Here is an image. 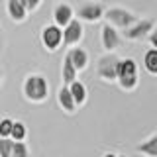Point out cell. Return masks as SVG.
Returning <instances> with one entry per match:
<instances>
[{
	"label": "cell",
	"instance_id": "1",
	"mask_svg": "<svg viewBox=\"0 0 157 157\" xmlns=\"http://www.w3.org/2000/svg\"><path fill=\"white\" fill-rule=\"evenodd\" d=\"M22 96L32 104H41L49 96V82L43 75H28L22 82Z\"/></svg>",
	"mask_w": 157,
	"mask_h": 157
},
{
	"label": "cell",
	"instance_id": "2",
	"mask_svg": "<svg viewBox=\"0 0 157 157\" xmlns=\"http://www.w3.org/2000/svg\"><path fill=\"white\" fill-rule=\"evenodd\" d=\"M104 20H106V24H110L116 29L124 32V29H128L137 22V16L124 6H110L104 10Z\"/></svg>",
	"mask_w": 157,
	"mask_h": 157
},
{
	"label": "cell",
	"instance_id": "3",
	"mask_svg": "<svg viewBox=\"0 0 157 157\" xmlns=\"http://www.w3.org/2000/svg\"><path fill=\"white\" fill-rule=\"evenodd\" d=\"M104 4L98 0H85L75 8V18L86 24H96L104 18Z\"/></svg>",
	"mask_w": 157,
	"mask_h": 157
},
{
	"label": "cell",
	"instance_id": "4",
	"mask_svg": "<svg viewBox=\"0 0 157 157\" xmlns=\"http://www.w3.org/2000/svg\"><path fill=\"white\" fill-rule=\"evenodd\" d=\"M120 63V57L116 53H104L96 63V77L102 82H116V69Z\"/></svg>",
	"mask_w": 157,
	"mask_h": 157
},
{
	"label": "cell",
	"instance_id": "5",
	"mask_svg": "<svg viewBox=\"0 0 157 157\" xmlns=\"http://www.w3.org/2000/svg\"><path fill=\"white\" fill-rule=\"evenodd\" d=\"M39 39H41V45H43L45 51L55 53L57 49L63 45V28L55 26V24H47V26L41 28Z\"/></svg>",
	"mask_w": 157,
	"mask_h": 157
},
{
	"label": "cell",
	"instance_id": "6",
	"mask_svg": "<svg viewBox=\"0 0 157 157\" xmlns=\"http://www.w3.org/2000/svg\"><path fill=\"white\" fill-rule=\"evenodd\" d=\"M155 28V20L153 18H137V22L134 26H130L128 29L122 32V37H126L128 41H140V39H147L149 32Z\"/></svg>",
	"mask_w": 157,
	"mask_h": 157
},
{
	"label": "cell",
	"instance_id": "7",
	"mask_svg": "<svg viewBox=\"0 0 157 157\" xmlns=\"http://www.w3.org/2000/svg\"><path fill=\"white\" fill-rule=\"evenodd\" d=\"M122 45V33L110 24H104L100 28V47L104 53H114Z\"/></svg>",
	"mask_w": 157,
	"mask_h": 157
},
{
	"label": "cell",
	"instance_id": "8",
	"mask_svg": "<svg viewBox=\"0 0 157 157\" xmlns=\"http://www.w3.org/2000/svg\"><path fill=\"white\" fill-rule=\"evenodd\" d=\"M82 36H85V28H82V22L77 18H73L71 22L63 28V45L67 47H73V45H78L81 43Z\"/></svg>",
	"mask_w": 157,
	"mask_h": 157
},
{
	"label": "cell",
	"instance_id": "9",
	"mask_svg": "<svg viewBox=\"0 0 157 157\" xmlns=\"http://www.w3.org/2000/svg\"><path fill=\"white\" fill-rule=\"evenodd\" d=\"M53 24L59 28H65L69 22H71L73 18H75V10L69 2H57L55 6H53Z\"/></svg>",
	"mask_w": 157,
	"mask_h": 157
},
{
	"label": "cell",
	"instance_id": "10",
	"mask_svg": "<svg viewBox=\"0 0 157 157\" xmlns=\"http://www.w3.org/2000/svg\"><path fill=\"white\" fill-rule=\"evenodd\" d=\"M67 57L71 59L73 67H75L77 71H85V69L88 67V63H90V55H88V51H86L85 47H81V45L69 47Z\"/></svg>",
	"mask_w": 157,
	"mask_h": 157
},
{
	"label": "cell",
	"instance_id": "11",
	"mask_svg": "<svg viewBox=\"0 0 157 157\" xmlns=\"http://www.w3.org/2000/svg\"><path fill=\"white\" fill-rule=\"evenodd\" d=\"M6 14L14 24H22L28 20V10L22 4V0H6Z\"/></svg>",
	"mask_w": 157,
	"mask_h": 157
},
{
	"label": "cell",
	"instance_id": "12",
	"mask_svg": "<svg viewBox=\"0 0 157 157\" xmlns=\"http://www.w3.org/2000/svg\"><path fill=\"white\" fill-rule=\"evenodd\" d=\"M57 104L61 106V110L65 112V114H75V112H77L78 106L75 104L73 94H71V90H69L67 85H63V86L57 90Z\"/></svg>",
	"mask_w": 157,
	"mask_h": 157
},
{
	"label": "cell",
	"instance_id": "13",
	"mask_svg": "<svg viewBox=\"0 0 157 157\" xmlns=\"http://www.w3.org/2000/svg\"><path fill=\"white\" fill-rule=\"evenodd\" d=\"M136 151L141 157H157V132L147 136L144 141H140L136 145Z\"/></svg>",
	"mask_w": 157,
	"mask_h": 157
},
{
	"label": "cell",
	"instance_id": "14",
	"mask_svg": "<svg viewBox=\"0 0 157 157\" xmlns=\"http://www.w3.org/2000/svg\"><path fill=\"white\" fill-rule=\"evenodd\" d=\"M69 90H71L73 100H75L77 106H82V104L86 102V98H88V88L85 86V82H81V81L77 78V81H73L71 85H69Z\"/></svg>",
	"mask_w": 157,
	"mask_h": 157
},
{
	"label": "cell",
	"instance_id": "15",
	"mask_svg": "<svg viewBox=\"0 0 157 157\" xmlns=\"http://www.w3.org/2000/svg\"><path fill=\"white\" fill-rule=\"evenodd\" d=\"M130 75H140V71H137V63L134 61V59H130V57L120 59L118 69H116V78L118 77H130Z\"/></svg>",
	"mask_w": 157,
	"mask_h": 157
},
{
	"label": "cell",
	"instance_id": "16",
	"mask_svg": "<svg viewBox=\"0 0 157 157\" xmlns=\"http://www.w3.org/2000/svg\"><path fill=\"white\" fill-rule=\"evenodd\" d=\"M77 75H78V71L73 67L71 59L65 55V57H63V65H61V81H63V85L69 86L73 81H77Z\"/></svg>",
	"mask_w": 157,
	"mask_h": 157
},
{
	"label": "cell",
	"instance_id": "17",
	"mask_svg": "<svg viewBox=\"0 0 157 157\" xmlns=\"http://www.w3.org/2000/svg\"><path fill=\"white\" fill-rule=\"evenodd\" d=\"M144 69L149 73V75L157 77V49L149 47L144 53Z\"/></svg>",
	"mask_w": 157,
	"mask_h": 157
},
{
	"label": "cell",
	"instance_id": "18",
	"mask_svg": "<svg viewBox=\"0 0 157 157\" xmlns=\"http://www.w3.org/2000/svg\"><path fill=\"white\" fill-rule=\"evenodd\" d=\"M116 82H118V86H120L124 92H132V90H136V88H137V85H140V75L118 77Z\"/></svg>",
	"mask_w": 157,
	"mask_h": 157
},
{
	"label": "cell",
	"instance_id": "19",
	"mask_svg": "<svg viewBox=\"0 0 157 157\" xmlns=\"http://www.w3.org/2000/svg\"><path fill=\"white\" fill-rule=\"evenodd\" d=\"M10 137H12L14 141H26V140H28V128H26V124H24V122L14 120L12 132H10Z\"/></svg>",
	"mask_w": 157,
	"mask_h": 157
},
{
	"label": "cell",
	"instance_id": "20",
	"mask_svg": "<svg viewBox=\"0 0 157 157\" xmlns=\"http://www.w3.org/2000/svg\"><path fill=\"white\" fill-rule=\"evenodd\" d=\"M10 157H29L28 141H14V149H12Z\"/></svg>",
	"mask_w": 157,
	"mask_h": 157
},
{
	"label": "cell",
	"instance_id": "21",
	"mask_svg": "<svg viewBox=\"0 0 157 157\" xmlns=\"http://www.w3.org/2000/svg\"><path fill=\"white\" fill-rule=\"evenodd\" d=\"M14 149V140L12 137H0V157H10Z\"/></svg>",
	"mask_w": 157,
	"mask_h": 157
},
{
	"label": "cell",
	"instance_id": "22",
	"mask_svg": "<svg viewBox=\"0 0 157 157\" xmlns=\"http://www.w3.org/2000/svg\"><path fill=\"white\" fill-rule=\"evenodd\" d=\"M12 118H2L0 120V137H10V132H12Z\"/></svg>",
	"mask_w": 157,
	"mask_h": 157
},
{
	"label": "cell",
	"instance_id": "23",
	"mask_svg": "<svg viewBox=\"0 0 157 157\" xmlns=\"http://www.w3.org/2000/svg\"><path fill=\"white\" fill-rule=\"evenodd\" d=\"M43 0H22V4L26 6L28 12H36V10L39 8V4H41Z\"/></svg>",
	"mask_w": 157,
	"mask_h": 157
},
{
	"label": "cell",
	"instance_id": "24",
	"mask_svg": "<svg viewBox=\"0 0 157 157\" xmlns=\"http://www.w3.org/2000/svg\"><path fill=\"white\" fill-rule=\"evenodd\" d=\"M147 41H149V47L157 49V24H155V28L149 32V36H147Z\"/></svg>",
	"mask_w": 157,
	"mask_h": 157
},
{
	"label": "cell",
	"instance_id": "25",
	"mask_svg": "<svg viewBox=\"0 0 157 157\" xmlns=\"http://www.w3.org/2000/svg\"><path fill=\"white\" fill-rule=\"evenodd\" d=\"M104 157H118V155H114V153H106Z\"/></svg>",
	"mask_w": 157,
	"mask_h": 157
},
{
	"label": "cell",
	"instance_id": "26",
	"mask_svg": "<svg viewBox=\"0 0 157 157\" xmlns=\"http://www.w3.org/2000/svg\"><path fill=\"white\" fill-rule=\"evenodd\" d=\"M0 85H2V71H0Z\"/></svg>",
	"mask_w": 157,
	"mask_h": 157
},
{
	"label": "cell",
	"instance_id": "27",
	"mask_svg": "<svg viewBox=\"0 0 157 157\" xmlns=\"http://www.w3.org/2000/svg\"><path fill=\"white\" fill-rule=\"evenodd\" d=\"M118 157H126V155H118Z\"/></svg>",
	"mask_w": 157,
	"mask_h": 157
}]
</instances>
